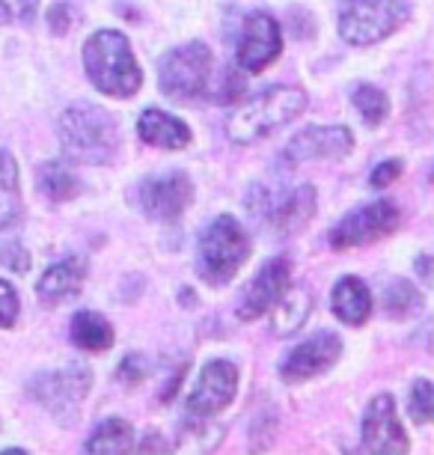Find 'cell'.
<instances>
[{
    "instance_id": "obj_1",
    "label": "cell",
    "mask_w": 434,
    "mask_h": 455,
    "mask_svg": "<svg viewBox=\"0 0 434 455\" xmlns=\"http://www.w3.org/2000/svg\"><path fill=\"white\" fill-rule=\"evenodd\" d=\"M306 108V92L301 87H271L259 96L241 101L233 116L226 119V134L229 140L238 146H250L265 140L268 134H274L277 128L288 125L297 119Z\"/></svg>"
},
{
    "instance_id": "obj_2",
    "label": "cell",
    "mask_w": 434,
    "mask_h": 455,
    "mask_svg": "<svg viewBox=\"0 0 434 455\" xmlns=\"http://www.w3.org/2000/svg\"><path fill=\"white\" fill-rule=\"evenodd\" d=\"M59 143L75 164H110L119 152L116 119L101 108L75 105L59 116Z\"/></svg>"
},
{
    "instance_id": "obj_3",
    "label": "cell",
    "mask_w": 434,
    "mask_h": 455,
    "mask_svg": "<svg viewBox=\"0 0 434 455\" xmlns=\"http://www.w3.org/2000/svg\"><path fill=\"white\" fill-rule=\"evenodd\" d=\"M83 66H87L92 87L114 99L134 96L143 84V72L131 54L129 39L116 30L92 33L83 45Z\"/></svg>"
},
{
    "instance_id": "obj_4",
    "label": "cell",
    "mask_w": 434,
    "mask_h": 455,
    "mask_svg": "<svg viewBox=\"0 0 434 455\" xmlns=\"http://www.w3.org/2000/svg\"><path fill=\"white\" fill-rule=\"evenodd\" d=\"M250 256V238L235 218H215L197 244V271L209 286H226Z\"/></svg>"
},
{
    "instance_id": "obj_5",
    "label": "cell",
    "mask_w": 434,
    "mask_h": 455,
    "mask_svg": "<svg viewBox=\"0 0 434 455\" xmlns=\"http://www.w3.org/2000/svg\"><path fill=\"white\" fill-rule=\"evenodd\" d=\"M411 15L407 0H343L339 4V36L348 45H375L396 33Z\"/></svg>"
},
{
    "instance_id": "obj_6",
    "label": "cell",
    "mask_w": 434,
    "mask_h": 455,
    "mask_svg": "<svg viewBox=\"0 0 434 455\" xmlns=\"http://www.w3.org/2000/svg\"><path fill=\"white\" fill-rule=\"evenodd\" d=\"M211 84V51L202 42H191L170 51L161 63V90L173 99L191 101L209 96Z\"/></svg>"
},
{
    "instance_id": "obj_7",
    "label": "cell",
    "mask_w": 434,
    "mask_h": 455,
    "mask_svg": "<svg viewBox=\"0 0 434 455\" xmlns=\"http://www.w3.org/2000/svg\"><path fill=\"white\" fill-rule=\"evenodd\" d=\"M402 223V212L396 203L390 200H375L363 209H354L351 214H345L343 220L334 227L330 233V244L334 251H351V247H366L372 242L393 235Z\"/></svg>"
},
{
    "instance_id": "obj_8",
    "label": "cell",
    "mask_w": 434,
    "mask_h": 455,
    "mask_svg": "<svg viewBox=\"0 0 434 455\" xmlns=\"http://www.w3.org/2000/svg\"><path fill=\"white\" fill-rule=\"evenodd\" d=\"M92 384L90 369L83 366H66L57 369V372H45L39 375L36 381L30 384V396L45 405L54 417H59L63 423H72V414L78 411V405L87 396Z\"/></svg>"
},
{
    "instance_id": "obj_9",
    "label": "cell",
    "mask_w": 434,
    "mask_h": 455,
    "mask_svg": "<svg viewBox=\"0 0 434 455\" xmlns=\"http://www.w3.org/2000/svg\"><path fill=\"white\" fill-rule=\"evenodd\" d=\"M283 51V33L268 12H250L244 19L241 39H238V66L250 75H259L274 63Z\"/></svg>"
},
{
    "instance_id": "obj_10",
    "label": "cell",
    "mask_w": 434,
    "mask_h": 455,
    "mask_svg": "<svg viewBox=\"0 0 434 455\" xmlns=\"http://www.w3.org/2000/svg\"><path fill=\"white\" fill-rule=\"evenodd\" d=\"M363 446L366 452L375 455H402L411 450V441H407L402 423H398L396 414V402L390 393H381L369 402L363 414Z\"/></svg>"
},
{
    "instance_id": "obj_11",
    "label": "cell",
    "mask_w": 434,
    "mask_h": 455,
    "mask_svg": "<svg viewBox=\"0 0 434 455\" xmlns=\"http://www.w3.org/2000/svg\"><path fill=\"white\" fill-rule=\"evenodd\" d=\"M193 185L185 173H164L143 179L138 188V205L152 220H176L191 205Z\"/></svg>"
},
{
    "instance_id": "obj_12",
    "label": "cell",
    "mask_w": 434,
    "mask_h": 455,
    "mask_svg": "<svg viewBox=\"0 0 434 455\" xmlns=\"http://www.w3.org/2000/svg\"><path fill=\"white\" fill-rule=\"evenodd\" d=\"M339 355H343V339L336 333H319V337L295 346L280 363V378L286 384H304L310 378L325 375L330 366L336 363Z\"/></svg>"
},
{
    "instance_id": "obj_13",
    "label": "cell",
    "mask_w": 434,
    "mask_h": 455,
    "mask_svg": "<svg viewBox=\"0 0 434 455\" xmlns=\"http://www.w3.org/2000/svg\"><path fill=\"white\" fill-rule=\"evenodd\" d=\"M238 387V369L229 360H211L202 366V372L193 384L188 396V417H215L224 411L235 396Z\"/></svg>"
},
{
    "instance_id": "obj_14",
    "label": "cell",
    "mask_w": 434,
    "mask_h": 455,
    "mask_svg": "<svg viewBox=\"0 0 434 455\" xmlns=\"http://www.w3.org/2000/svg\"><path fill=\"white\" fill-rule=\"evenodd\" d=\"M354 137L348 128L339 125H312L304 128L301 134H295L288 140L283 158L286 164H304V161H316V158H343L351 152Z\"/></svg>"
},
{
    "instance_id": "obj_15",
    "label": "cell",
    "mask_w": 434,
    "mask_h": 455,
    "mask_svg": "<svg viewBox=\"0 0 434 455\" xmlns=\"http://www.w3.org/2000/svg\"><path fill=\"white\" fill-rule=\"evenodd\" d=\"M288 286H292V262H288L286 256H277V259H271L265 268L256 274V280L247 286L241 304H238V315H241L244 322H253V319H259V315H265Z\"/></svg>"
},
{
    "instance_id": "obj_16",
    "label": "cell",
    "mask_w": 434,
    "mask_h": 455,
    "mask_svg": "<svg viewBox=\"0 0 434 455\" xmlns=\"http://www.w3.org/2000/svg\"><path fill=\"white\" fill-rule=\"evenodd\" d=\"M83 280H87V262L81 256H69V259H59L42 274L36 295L45 307H57L63 300H69L75 291H81Z\"/></svg>"
},
{
    "instance_id": "obj_17",
    "label": "cell",
    "mask_w": 434,
    "mask_h": 455,
    "mask_svg": "<svg viewBox=\"0 0 434 455\" xmlns=\"http://www.w3.org/2000/svg\"><path fill=\"white\" fill-rule=\"evenodd\" d=\"M138 134L143 143L158 149H185L191 143V128L182 119L164 114V110H143L138 119Z\"/></svg>"
},
{
    "instance_id": "obj_18",
    "label": "cell",
    "mask_w": 434,
    "mask_h": 455,
    "mask_svg": "<svg viewBox=\"0 0 434 455\" xmlns=\"http://www.w3.org/2000/svg\"><path fill=\"white\" fill-rule=\"evenodd\" d=\"M334 313L339 322L351 324V328L366 324L372 313L369 286H366L360 277H343L334 289Z\"/></svg>"
},
{
    "instance_id": "obj_19",
    "label": "cell",
    "mask_w": 434,
    "mask_h": 455,
    "mask_svg": "<svg viewBox=\"0 0 434 455\" xmlns=\"http://www.w3.org/2000/svg\"><path fill=\"white\" fill-rule=\"evenodd\" d=\"M274 319H271V331L277 333V337H288V333L301 331L304 322L310 319L312 313V295L306 286H288L283 295H280V300L274 307Z\"/></svg>"
},
{
    "instance_id": "obj_20",
    "label": "cell",
    "mask_w": 434,
    "mask_h": 455,
    "mask_svg": "<svg viewBox=\"0 0 434 455\" xmlns=\"http://www.w3.org/2000/svg\"><path fill=\"white\" fill-rule=\"evenodd\" d=\"M312 214H316V191L310 185H301L297 191L280 196L271 220H274L280 233H301Z\"/></svg>"
},
{
    "instance_id": "obj_21",
    "label": "cell",
    "mask_w": 434,
    "mask_h": 455,
    "mask_svg": "<svg viewBox=\"0 0 434 455\" xmlns=\"http://www.w3.org/2000/svg\"><path fill=\"white\" fill-rule=\"evenodd\" d=\"M72 342L83 351L99 355V351H107L114 346V328L101 313L83 310L72 319Z\"/></svg>"
},
{
    "instance_id": "obj_22",
    "label": "cell",
    "mask_w": 434,
    "mask_h": 455,
    "mask_svg": "<svg viewBox=\"0 0 434 455\" xmlns=\"http://www.w3.org/2000/svg\"><path fill=\"white\" fill-rule=\"evenodd\" d=\"M21 220V188L19 167L10 152H0V229H10Z\"/></svg>"
},
{
    "instance_id": "obj_23",
    "label": "cell",
    "mask_w": 434,
    "mask_h": 455,
    "mask_svg": "<svg viewBox=\"0 0 434 455\" xmlns=\"http://www.w3.org/2000/svg\"><path fill=\"white\" fill-rule=\"evenodd\" d=\"M134 450V428L131 423L125 419H105L92 428V435L87 437V452H110V455H119V452H129Z\"/></svg>"
},
{
    "instance_id": "obj_24",
    "label": "cell",
    "mask_w": 434,
    "mask_h": 455,
    "mask_svg": "<svg viewBox=\"0 0 434 455\" xmlns=\"http://www.w3.org/2000/svg\"><path fill=\"white\" fill-rule=\"evenodd\" d=\"M224 441V428L211 423V417H188L176 441V450L182 452H209Z\"/></svg>"
},
{
    "instance_id": "obj_25",
    "label": "cell",
    "mask_w": 434,
    "mask_h": 455,
    "mask_svg": "<svg viewBox=\"0 0 434 455\" xmlns=\"http://www.w3.org/2000/svg\"><path fill=\"white\" fill-rule=\"evenodd\" d=\"M39 185H42V191L57 203H69L81 194L78 176H75L63 161H48V164L39 170Z\"/></svg>"
},
{
    "instance_id": "obj_26",
    "label": "cell",
    "mask_w": 434,
    "mask_h": 455,
    "mask_svg": "<svg viewBox=\"0 0 434 455\" xmlns=\"http://www.w3.org/2000/svg\"><path fill=\"white\" fill-rule=\"evenodd\" d=\"M422 310V295L416 291L407 280H396L390 283L387 291H384V313L390 319L402 322V319H411Z\"/></svg>"
},
{
    "instance_id": "obj_27",
    "label": "cell",
    "mask_w": 434,
    "mask_h": 455,
    "mask_svg": "<svg viewBox=\"0 0 434 455\" xmlns=\"http://www.w3.org/2000/svg\"><path fill=\"white\" fill-rule=\"evenodd\" d=\"M354 105H357V110H360V116H363L372 128L384 123L387 110H390L387 92H381L378 87H372V84H363V87H357V90H354Z\"/></svg>"
},
{
    "instance_id": "obj_28",
    "label": "cell",
    "mask_w": 434,
    "mask_h": 455,
    "mask_svg": "<svg viewBox=\"0 0 434 455\" xmlns=\"http://www.w3.org/2000/svg\"><path fill=\"white\" fill-rule=\"evenodd\" d=\"M407 411H411V417L416 423H429L431 414H434V390L431 384L420 378V381H414L411 387V396H407Z\"/></svg>"
},
{
    "instance_id": "obj_29",
    "label": "cell",
    "mask_w": 434,
    "mask_h": 455,
    "mask_svg": "<svg viewBox=\"0 0 434 455\" xmlns=\"http://www.w3.org/2000/svg\"><path fill=\"white\" fill-rule=\"evenodd\" d=\"M146 375H149V360L143 357V355H129L119 363V372L116 378L122 384H129V387H138V384L146 381Z\"/></svg>"
},
{
    "instance_id": "obj_30",
    "label": "cell",
    "mask_w": 434,
    "mask_h": 455,
    "mask_svg": "<svg viewBox=\"0 0 434 455\" xmlns=\"http://www.w3.org/2000/svg\"><path fill=\"white\" fill-rule=\"evenodd\" d=\"M19 295H15V286L6 280H0V328H12L15 319H19Z\"/></svg>"
},
{
    "instance_id": "obj_31",
    "label": "cell",
    "mask_w": 434,
    "mask_h": 455,
    "mask_svg": "<svg viewBox=\"0 0 434 455\" xmlns=\"http://www.w3.org/2000/svg\"><path fill=\"white\" fill-rule=\"evenodd\" d=\"M39 0H0V19L4 21H28L36 12Z\"/></svg>"
},
{
    "instance_id": "obj_32",
    "label": "cell",
    "mask_w": 434,
    "mask_h": 455,
    "mask_svg": "<svg viewBox=\"0 0 434 455\" xmlns=\"http://www.w3.org/2000/svg\"><path fill=\"white\" fill-rule=\"evenodd\" d=\"M0 262H4L6 268L24 274L30 268V253L24 251L19 242H6V244H0Z\"/></svg>"
},
{
    "instance_id": "obj_33",
    "label": "cell",
    "mask_w": 434,
    "mask_h": 455,
    "mask_svg": "<svg viewBox=\"0 0 434 455\" xmlns=\"http://www.w3.org/2000/svg\"><path fill=\"white\" fill-rule=\"evenodd\" d=\"M75 21V10L69 4H57V6H51V15H48V24H51V30L57 33V36H63L66 30H69V24Z\"/></svg>"
},
{
    "instance_id": "obj_34",
    "label": "cell",
    "mask_w": 434,
    "mask_h": 455,
    "mask_svg": "<svg viewBox=\"0 0 434 455\" xmlns=\"http://www.w3.org/2000/svg\"><path fill=\"white\" fill-rule=\"evenodd\" d=\"M402 176V161H387V164H378L372 170V188H387L390 182Z\"/></svg>"
},
{
    "instance_id": "obj_35",
    "label": "cell",
    "mask_w": 434,
    "mask_h": 455,
    "mask_svg": "<svg viewBox=\"0 0 434 455\" xmlns=\"http://www.w3.org/2000/svg\"><path fill=\"white\" fill-rule=\"evenodd\" d=\"M146 437H149V441H143V443H140V452H149V450H161V452H164V450H170L167 443H158V432H152V435H146Z\"/></svg>"
}]
</instances>
